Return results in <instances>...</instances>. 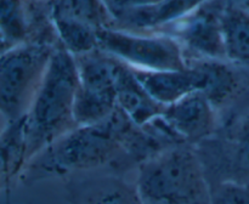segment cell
Here are the masks:
<instances>
[{
  "instance_id": "2",
  "label": "cell",
  "mask_w": 249,
  "mask_h": 204,
  "mask_svg": "<svg viewBox=\"0 0 249 204\" xmlns=\"http://www.w3.org/2000/svg\"><path fill=\"white\" fill-rule=\"evenodd\" d=\"M77 85L74 55L63 46L55 48L38 92L23 117L27 163L78 126L74 118Z\"/></svg>"
},
{
  "instance_id": "9",
  "label": "cell",
  "mask_w": 249,
  "mask_h": 204,
  "mask_svg": "<svg viewBox=\"0 0 249 204\" xmlns=\"http://www.w3.org/2000/svg\"><path fill=\"white\" fill-rule=\"evenodd\" d=\"M131 69L148 94L164 106L195 91H204L208 83V74L201 60H189V66L181 69Z\"/></svg>"
},
{
  "instance_id": "5",
  "label": "cell",
  "mask_w": 249,
  "mask_h": 204,
  "mask_svg": "<svg viewBox=\"0 0 249 204\" xmlns=\"http://www.w3.org/2000/svg\"><path fill=\"white\" fill-rule=\"evenodd\" d=\"M97 48L135 69H181L189 66L184 49L169 36L140 35L105 27L97 32Z\"/></svg>"
},
{
  "instance_id": "21",
  "label": "cell",
  "mask_w": 249,
  "mask_h": 204,
  "mask_svg": "<svg viewBox=\"0 0 249 204\" xmlns=\"http://www.w3.org/2000/svg\"><path fill=\"white\" fill-rule=\"evenodd\" d=\"M248 1H249V0H248Z\"/></svg>"
},
{
  "instance_id": "13",
  "label": "cell",
  "mask_w": 249,
  "mask_h": 204,
  "mask_svg": "<svg viewBox=\"0 0 249 204\" xmlns=\"http://www.w3.org/2000/svg\"><path fill=\"white\" fill-rule=\"evenodd\" d=\"M226 60L249 67V10L230 9L221 16Z\"/></svg>"
},
{
  "instance_id": "11",
  "label": "cell",
  "mask_w": 249,
  "mask_h": 204,
  "mask_svg": "<svg viewBox=\"0 0 249 204\" xmlns=\"http://www.w3.org/2000/svg\"><path fill=\"white\" fill-rule=\"evenodd\" d=\"M114 72L117 107L134 124L145 126L155 119L162 117L167 106L156 101L148 94L147 90L134 74L131 67L116 60Z\"/></svg>"
},
{
  "instance_id": "17",
  "label": "cell",
  "mask_w": 249,
  "mask_h": 204,
  "mask_svg": "<svg viewBox=\"0 0 249 204\" xmlns=\"http://www.w3.org/2000/svg\"><path fill=\"white\" fill-rule=\"evenodd\" d=\"M0 32L11 46L27 41L28 22L21 0H0Z\"/></svg>"
},
{
  "instance_id": "3",
  "label": "cell",
  "mask_w": 249,
  "mask_h": 204,
  "mask_svg": "<svg viewBox=\"0 0 249 204\" xmlns=\"http://www.w3.org/2000/svg\"><path fill=\"white\" fill-rule=\"evenodd\" d=\"M136 189L143 204H209L211 185L192 145L163 148L139 164Z\"/></svg>"
},
{
  "instance_id": "19",
  "label": "cell",
  "mask_w": 249,
  "mask_h": 204,
  "mask_svg": "<svg viewBox=\"0 0 249 204\" xmlns=\"http://www.w3.org/2000/svg\"><path fill=\"white\" fill-rule=\"evenodd\" d=\"M160 1L162 0H102L106 9L108 10L109 14L113 15L114 18L130 10L152 6Z\"/></svg>"
},
{
  "instance_id": "20",
  "label": "cell",
  "mask_w": 249,
  "mask_h": 204,
  "mask_svg": "<svg viewBox=\"0 0 249 204\" xmlns=\"http://www.w3.org/2000/svg\"><path fill=\"white\" fill-rule=\"evenodd\" d=\"M10 46H11V45H10V44L7 43L6 39L4 38V35H2L1 32H0V53H1L2 51L6 50L7 48H10Z\"/></svg>"
},
{
  "instance_id": "16",
  "label": "cell",
  "mask_w": 249,
  "mask_h": 204,
  "mask_svg": "<svg viewBox=\"0 0 249 204\" xmlns=\"http://www.w3.org/2000/svg\"><path fill=\"white\" fill-rule=\"evenodd\" d=\"M108 11L102 0H56L53 7V19L79 22L100 31L105 28L102 15Z\"/></svg>"
},
{
  "instance_id": "18",
  "label": "cell",
  "mask_w": 249,
  "mask_h": 204,
  "mask_svg": "<svg viewBox=\"0 0 249 204\" xmlns=\"http://www.w3.org/2000/svg\"><path fill=\"white\" fill-rule=\"evenodd\" d=\"M209 204H249V184L225 180L211 186Z\"/></svg>"
},
{
  "instance_id": "4",
  "label": "cell",
  "mask_w": 249,
  "mask_h": 204,
  "mask_svg": "<svg viewBox=\"0 0 249 204\" xmlns=\"http://www.w3.org/2000/svg\"><path fill=\"white\" fill-rule=\"evenodd\" d=\"M53 50L49 44L24 41L0 53V117L6 124L27 114Z\"/></svg>"
},
{
  "instance_id": "10",
  "label": "cell",
  "mask_w": 249,
  "mask_h": 204,
  "mask_svg": "<svg viewBox=\"0 0 249 204\" xmlns=\"http://www.w3.org/2000/svg\"><path fill=\"white\" fill-rule=\"evenodd\" d=\"M194 11L180 24L178 41L194 53L192 60H226L221 17L207 10Z\"/></svg>"
},
{
  "instance_id": "12",
  "label": "cell",
  "mask_w": 249,
  "mask_h": 204,
  "mask_svg": "<svg viewBox=\"0 0 249 204\" xmlns=\"http://www.w3.org/2000/svg\"><path fill=\"white\" fill-rule=\"evenodd\" d=\"M203 1L206 0H162L152 6L126 11L116 18L134 28H150L187 16Z\"/></svg>"
},
{
  "instance_id": "15",
  "label": "cell",
  "mask_w": 249,
  "mask_h": 204,
  "mask_svg": "<svg viewBox=\"0 0 249 204\" xmlns=\"http://www.w3.org/2000/svg\"><path fill=\"white\" fill-rule=\"evenodd\" d=\"M78 204H143L136 186L122 180H101L78 198Z\"/></svg>"
},
{
  "instance_id": "6",
  "label": "cell",
  "mask_w": 249,
  "mask_h": 204,
  "mask_svg": "<svg viewBox=\"0 0 249 204\" xmlns=\"http://www.w3.org/2000/svg\"><path fill=\"white\" fill-rule=\"evenodd\" d=\"M74 57L78 69L75 121L78 125L100 123L117 109L116 60L100 49Z\"/></svg>"
},
{
  "instance_id": "14",
  "label": "cell",
  "mask_w": 249,
  "mask_h": 204,
  "mask_svg": "<svg viewBox=\"0 0 249 204\" xmlns=\"http://www.w3.org/2000/svg\"><path fill=\"white\" fill-rule=\"evenodd\" d=\"M208 74V83L204 94L220 109L232 101L240 90V77L232 63L226 60H201Z\"/></svg>"
},
{
  "instance_id": "1",
  "label": "cell",
  "mask_w": 249,
  "mask_h": 204,
  "mask_svg": "<svg viewBox=\"0 0 249 204\" xmlns=\"http://www.w3.org/2000/svg\"><path fill=\"white\" fill-rule=\"evenodd\" d=\"M140 126L117 107L111 117L78 125L34 155L19 174L23 182L105 167L122 158L133 159Z\"/></svg>"
},
{
  "instance_id": "7",
  "label": "cell",
  "mask_w": 249,
  "mask_h": 204,
  "mask_svg": "<svg viewBox=\"0 0 249 204\" xmlns=\"http://www.w3.org/2000/svg\"><path fill=\"white\" fill-rule=\"evenodd\" d=\"M196 146L207 176L212 171L218 175L214 184L225 180L249 184V116L224 138L214 134Z\"/></svg>"
},
{
  "instance_id": "8",
  "label": "cell",
  "mask_w": 249,
  "mask_h": 204,
  "mask_svg": "<svg viewBox=\"0 0 249 204\" xmlns=\"http://www.w3.org/2000/svg\"><path fill=\"white\" fill-rule=\"evenodd\" d=\"M218 113L203 91H195L168 104L162 119L182 143L196 146L216 133Z\"/></svg>"
}]
</instances>
